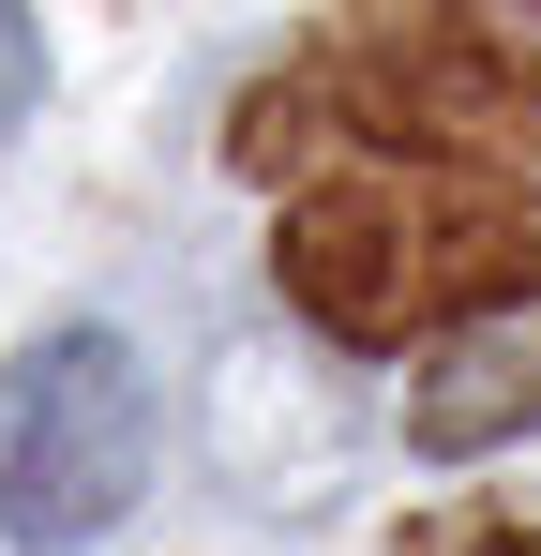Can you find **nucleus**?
Segmentation results:
<instances>
[{"mask_svg": "<svg viewBox=\"0 0 541 556\" xmlns=\"http://www.w3.org/2000/svg\"><path fill=\"white\" fill-rule=\"evenodd\" d=\"M286 301L347 346H406V331H481L541 301V195L481 181V166H347L286 211Z\"/></svg>", "mask_w": 541, "mask_h": 556, "instance_id": "1", "label": "nucleus"}, {"mask_svg": "<svg viewBox=\"0 0 541 556\" xmlns=\"http://www.w3.org/2000/svg\"><path fill=\"white\" fill-rule=\"evenodd\" d=\"M316 136L541 151V15H512V0H422V15H347V30H316V46L241 105V166H301Z\"/></svg>", "mask_w": 541, "mask_h": 556, "instance_id": "2", "label": "nucleus"}, {"mask_svg": "<svg viewBox=\"0 0 541 556\" xmlns=\"http://www.w3.org/2000/svg\"><path fill=\"white\" fill-rule=\"evenodd\" d=\"M151 481V376L121 331H46L0 376V542L76 556Z\"/></svg>", "mask_w": 541, "mask_h": 556, "instance_id": "3", "label": "nucleus"}, {"mask_svg": "<svg viewBox=\"0 0 541 556\" xmlns=\"http://www.w3.org/2000/svg\"><path fill=\"white\" fill-rule=\"evenodd\" d=\"M422 452H512V437H541V301L527 316H481V331H451L437 362H422Z\"/></svg>", "mask_w": 541, "mask_h": 556, "instance_id": "4", "label": "nucleus"}, {"mask_svg": "<svg viewBox=\"0 0 541 556\" xmlns=\"http://www.w3.org/2000/svg\"><path fill=\"white\" fill-rule=\"evenodd\" d=\"M30 76H46V46H30V15H0V121L30 105Z\"/></svg>", "mask_w": 541, "mask_h": 556, "instance_id": "5", "label": "nucleus"}]
</instances>
